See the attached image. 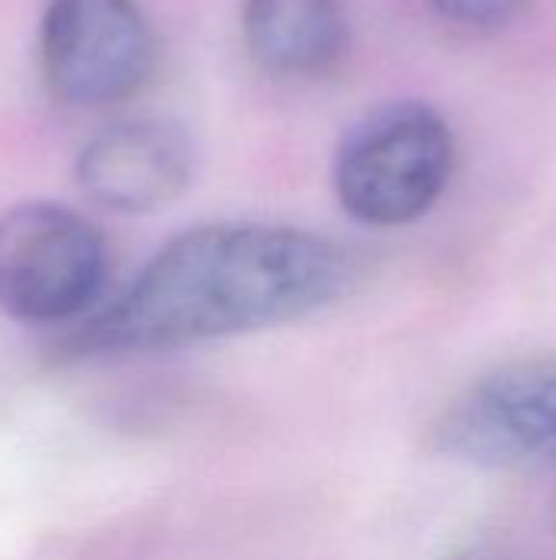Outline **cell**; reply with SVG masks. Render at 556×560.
<instances>
[{"label":"cell","instance_id":"obj_1","mask_svg":"<svg viewBox=\"0 0 556 560\" xmlns=\"http://www.w3.org/2000/svg\"><path fill=\"white\" fill-rule=\"evenodd\" d=\"M341 243L279 223H203L167 240L128 289L62 341V358L193 348L311 318L357 285Z\"/></svg>","mask_w":556,"mask_h":560},{"label":"cell","instance_id":"obj_2","mask_svg":"<svg viewBox=\"0 0 556 560\" xmlns=\"http://www.w3.org/2000/svg\"><path fill=\"white\" fill-rule=\"evenodd\" d=\"M456 141L426 102H390L344 135L334 158L341 207L367 226H403L426 217L449 187Z\"/></svg>","mask_w":556,"mask_h":560},{"label":"cell","instance_id":"obj_3","mask_svg":"<svg viewBox=\"0 0 556 560\" xmlns=\"http://www.w3.org/2000/svg\"><path fill=\"white\" fill-rule=\"evenodd\" d=\"M108 276L98 226L56 200H23L0 213V312L20 325L79 318Z\"/></svg>","mask_w":556,"mask_h":560},{"label":"cell","instance_id":"obj_4","mask_svg":"<svg viewBox=\"0 0 556 560\" xmlns=\"http://www.w3.org/2000/svg\"><path fill=\"white\" fill-rule=\"evenodd\" d=\"M36 56L56 102L102 108L131 98L151 79L157 43L138 0H46Z\"/></svg>","mask_w":556,"mask_h":560},{"label":"cell","instance_id":"obj_5","mask_svg":"<svg viewBox=\"0 0 556 560\" xmlns=\"http://www.w3.org/2000/svg\"><path fill=\"white\" fill-rule=\"evenodd\" d=\"M436 450L485 469H556V354L469 384L436 423Z\"/></svg>","mask_w":556,"mask_h":560},{"label":"cell","instance_id":"obj_6","mask_svg":"<svg viewBox=\"0 0 556 560\" xmlns=\"http://www.w3.org/2000/svg\"><path fill=\"white\" fill-rule=\"evenodd\" d=\"M190 135L157 115L121 118L95 131L75 158L79 190L108 213L141 217L174 203L193 180Z\"/></svg>","mask_w":556,"mask_h":560},{"label":"cell","instance_id":"obj_7","mask_svg":"<svg viewBox=\"0 0 556 560\" xmlns=\"http://www.w3.org/2000/svg\"><path fill=\"white\" fill-rule=\"evenodd\" d=\"M242 39L259 69L318 79L347 52V13L341 0H246Z\"/></svg>","mask_w":556,"mask_h":560},{"label":"cell","instance_id":"obj_8","mask_svg":"<svg viewBox=\"0 0 556 560\" xmlns=\"http://www.w3.org/2000/svg\"><path fill=\"white\" fill-rule=\"evenodd\" d=\"M429 7L459 26L495 30L511 23L528 7V0H429Z\"/></svg>","mask_w":556,"mask_h":560},{"label":"cell","instance_id":"obj_9","mask_svg":"<svg viewBox=\"0 0 556 560\" xmlns=\"http://www.w3.org/2000/svg\"><path fill=\"white\" fill-rule=\"evenodd\" d=\"M554 522H556V502H554Z\"/></svg>","mask_w":556,"mask_h":560}]
</instances>
